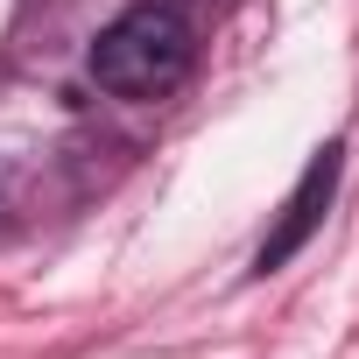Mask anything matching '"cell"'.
Segmentation results:
<instances>
[{"mask_svg": "<svg viewBox=\"0 0 359 359\" xmlns=\"http://www.w3.org/2000/svg\"><path fill=\"white\" fill-rule=\"evenodd\" d=\"M191 71V22L176 8H127L99 43H92V78L120 99H155L169 85H184Z\"/></svg>", "mask_w": 359, "mask_h": 359, "instance_id": "6da1fadb", "label": "cell"}, {"mask_svg": "<svg viewBox=\"0 0 359 359\" xmlns=\"http://www.w3.org/2000/svg\"><path fill=\"white\" fill-rule=\"evenodd\" d=\"M338 169H345V148L331 141L310 169H303V184L289 191V205H282V226L261 240V254H254V275H275L289 254H303V240L317 233V219H324V205H331V191H338Z\"/></svg>", "mask_w": 359, "mask_h": 359, "instance_id": "7a4b0ae2", "label": "cell"}]
</instances>
